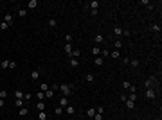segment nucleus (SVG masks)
Segmentation results:
<instances>
[{"label": "nucleus", "mask_w": 162, "mask_h": 120, "mask_svg": "<svg viewBox=\"0 0 162 120\" xmlns=\"http://www.w3.org/2000/svg\"><path fill=\"white\" fill-rule=\"evenodd\" d=\"M58 88H59V91H61V93H63V97H70L72 93H74V84H70V82H63V84H59L58 86Z\"/></svg>", "instance_id": "obj_1"}, {"label": "nucleus", "mask_w": 162, "mask_h": 120, "mask_svg": "<svg viewBox=\"0 0 162 120\" xmlns=\"http://www.w3.org/2000/svg\"><path fill=\"white\" fill-rule=\"evenodd\" d=\"M114 34H115V36H130V32H128V31H124L123 27L115 25V27H114Z\"/></svg>", "instance_id": "obj_2"}, {"label": "nucleus", "mask_w": 162, "mask_h": 120, "mask_svg": "<svg viewBox=\"0 0 162 120\" xmlns=\"http://www.w3.org/2000/svg\"><path fill=\"white\" fill-rule=\"evenodd\" d=\"M155 97H157V93H155L153 88H146V99L148 100H155Z\"/></svg>", "instance_id": "obj_3"}, {"label": "nucleus", "mask_w": 162, "mask_h": 120, "mask_svg": "<svg viewBox=\"0 0 162 120\" xmlns=\"http://www.w3.org/2000/svg\"><path fill=\"white\" fill-rule=\"evenodd\" d=\"M2 22H6V24L11 27L13 24H15V20H13V15H11V13H6V15H4V20H2Z\"/></svg>", "instance_id": "obj_4"}, {"label": "nucleus", "mask_w": 162, "mask_h": 120, "mask_svg": "<svg viewBox=\"0 0 162 120\" xmlns=\"http://www.w3.org/2000/svg\"><path fill=\"white\" fill-rule=\"evenodd\" d=\"M86 7H90L92 11H97V9H99V2H97V0H92L90 4H86Z\"/></svg>", "instance_id": "obj_5"}, {"label": "nucleus", "mask_w": 162, "mask_h": 120, "mask_svg": "<svg viewBox=\"0 0 162 120\" xmlns=\"http://www.w3.org/2000/svg\"><path fill=\"white\" fill-rule=\"evenodd\" d=\"M38 77H40V68H36V70L31 72V79L32 81H38Z\"/></svg>", "instance_id": "obj_6"}, {"label": "nucleus", "mask_w": 162, "mask_h": 120, "mask_svg": "<svg viewBox=\"0 0 162 120\" xmlns=\"http://www.w3.org/2000/svg\"><path fill=\"white\" fill-rule=\"evenodd\" d=\"M59 106H61V108L65 109L68 106V97H61V99H59Z\"/></svg>", "instance_id": "obj_7"}, {"label": "nucleus", "mask_w": 162, "mask_h": 120, "mask_svg": "<svg viewBox=\"0 0 162 120\" xmlns=\"http://www.w3.org/2000/svg\"><path fill=\"white\" fill-rule=\"evenodd\" d=\"M36 109H38V111H45V102L43 100H38V102H36Z\"/></svg>", "instance_id": "obj_8"}, {"label": "nucleus", "mask_w": 162, "mask_h": 120, "mask_svg": "<svg viewBox=\"0 0 162 120\" xmlns=\"http://www.w3.org/2000/svg\"><path fill=\"white\" fill-rule=\"evenodd\" d=\"M103 63H105V59L101 57V56H97V57L94 59V64H95V66H103Z\"/></svg>", "instance_id": "obj_9"}, {"label": "nucleus", "mask_w": 162, "mask_h": 120, "mask_svg": "<svg viewBox=\"0 0 162 120\" xmlns=\"http://www.w3.org/2000/svg\"><path fill=\"white\" fill-rule=\"evenodd\" d=\"M63 50H65V52H67V54H68V56H70V54H72V50H74V48H72V45H70V43H65V47H63Z\"/></svg>", "instance_id": "obj_10"}, {"label": "nucleus", "mask_w": 162, "mask_h": 120, "mask_svg": "<svg viewBox=\"0 0 162 120\" xmlns=\"http://www.w3.org/2000/svg\"><path fill=\"white\" fill-rule=\"evenodd\" d=\"M9 63H11L9 59H4V61L0 63V68H2V70H7V68H9Z\"/></svg>", "instance_id": "obj_11"}, {"label": "nucleus", "mask_w": 162, "mask_h": 120, "mask_svg": "<svg viewBox=\"0 0 162 120\" xmlns=\"http://www.w3.org/2000/svg\"><path fill=\"white\" fill-rule=\"evenodd\" d=\"M65 113L74 115V113H76V108H74V106H67V108H65Z\"/></svg>", "instance_id": "obj_12"}, {"label": "nucleus", "mask_w": 162, "mask_h": 120, "mask_svg": "<svg viewBox=\"0 0 162 120\" xmlns=\"http://www.w3.org/2000/svg\"><path fill=\"white\" fill-rule=\"evenodd\" d=\"M68 63H70V66H72V68H76V66H79V61H77V59H76V57H70V61H68Z\"/></svg>", "instance_id": "obj_13"}, {"label": "nucleus", "mask_w": 162, "mask_h": 120, "mask_svg": "<svg viewBox=\"0 0 162 120\" xmlns=\"http://www.w3.org/2000/svg\"><path fill=\"white\" fill-rule=\"evenodd\" d=\"M27 7H29V9H36V7H38V0H31Z\"/></svg>", "instance_id": "obj_14"}, {"label": "nucleus", "mask_w": 162, "mask_h": 120, "mask_svg": "<svg viewBox=\"0 0 162 120\" xmlns=\"http://www.w3.org/2000/svg\"><path fill=\"white\" fill-rule=\"evenodd\" d=\"M94 40H95V43H103V41H105L103 34H95V36H94Z\"/></svg>", "instance_id": "obj_15"}, {"label": "nucleus", "mask_w": 162, "mask_h": 120, "mask_svg": "<svg viewBox=\"0 0 162 120\" xmlns=\"http://www.w3.org/2000/svg\"><path fill=\"white\" fill-rule=\"evenodd\" d=\"M94 79H95V75H94V73H86V75H85V81H86V82H92Z\"/></svg>", "instance_id": "obj_16"}, {"label": "nucleus", "mask_w": 162, "mask_h": 120, "mask_svg": "<svg viewBox=\"0 0 162 120\" xmlns=\"http://www.w3.org/2000/svg\"><path fill=\"white\" fill-rule=\"evenodd\" d=\"M124 104H126V108H128V109H135V102H132V100H128V99H126V102H124Z\"/></svg>", "instance_id": "obj_17"}, {"label": "nucleus", "mask_w": 162, "mask_h": 120, "mask_svg": "<svg viewBox=\"0 0 162 120\" xmlns=\"http://www.w3.org/2000/svg\"><path fill=\"white\" fill-rule=\"evenodd\" d=\"M18 16H20V18H25V16H27V9H18Z\"/></svg>", "instance_id": "obj_18"}, {"label": "nucleus", "mask_w": 162, "mask_h": 120, "mask_svg": "<svg viewBox=\"0 0 162 120\" xmlns=\"http://www.w3.org/2000/svg\"><path fill=\"white\" fill-rule=\"evenodd\" d=\"M79 56H81V52H79L77 48H74V50H72V54H70V57H76V59L79 57Z\"/></svg>", "instance_id": "obj_19"}, {"label": "nucleus", "mask_w": 162, "mask_h": 120, "mask_svg": "<svg viewBox=\"0 0 162 120\" xmlns=\"http://www.w3.org/2000/svg\"><path fill=\"white\" fill-rule=\"evenodd\" d=\"M110 57H114V59H119V57H121L119 50H114V52H110Z\"/></svg>", "instance_id": "obj_20"}, {"label": "nucleus", "mask_w": 162, "mask_h": 120, "mask_svg": "<svg viewBox=\"0 0 162 120\" xmlns=\"http://www.w3.org/2000/svg\"><path fill=\"white\" fill-rule=\"evenodd\" d=\"M27 113H29V109H27V108H20V111H18V115H20V117H25Z\"/></svg>", "instance_id": "obj_21"}, {"label": "nucleus", "mask_w": 162, "mask_h": 120, "mask_svg": "<svg viewBox=\"0 0 162 120\" xmlns=\"http://www.w3.org/2000/svg\"><path fill=\"white\" fill-rule=\"evenodd\" d=\"M86 115H88L90 118H94V117H95V108H90L88 111H86Z\"/></svg>", "instance_id": "obj_22"}, {"label": "nucleus", "mask_w": 162, "mask_h": 120, "mask_svg": "<svg viewBox=\"0 0 162 120\" xmlns=\"http://www.w3.org/2000/svg\"><path fill=\"white\" fill-rule=\"evenodd\" d=\"M38 120H47V113H45V111H40V113H38Z\"/></svg>", "instance_id": "obj_23"}, {"label": "nucleus", "mask_w": 162, "mask_h": 120, "mask_svg": "<svg viewBox=\"0 0 162 120\" xmlns=\"http://www.w3.org/2000/svg\"><path fill=\"white\" fill-rule=\"evenodd\" d=\"M49 25L52 27V29H56V27H58V22L54 20V18H50V20H49Z\"/></svg>", "instance_id": "obj_24"}, {"label": "nucleus", "mask_w": 162, "mask_h": 120, "mask_svg": "<svg viewBox=\"0 0 162 120\" xmlns=\"http://www.w3.org/2000/svg\"><path fill=\"white\" fill-rule=\"evenodd\" d=\"M15 106H18V108H24V99H16V100H15Z\"/></svg>", "instance_id": "obj_25"}, {"label": "nucleus", "mask_w": 162, "mask_h": 120, "mask_svg": "<svg viewBox=\"0 0 162 120\" xmlns=\"http://www.w3.org/2000/svg\"><path fill=\"white\" fill-rule=\"evenodd\" d=\"M130 64H132L133 68H137L139 64H141V61H139V59H132V61H130Z\"/></svg>", "instance_id": "obj_26"}, {"label": "nucleus", "mask_w": 162, "mask_h": 120, "mask_svg": "<svg viewBox=\"0 0 162 120\" xmlns=\"http://www.w3.org/2000/svg\"><path fill=\"white\" fill-rule=\"evenodd\" d=\"M92 54H94V56L97 57V56L101 54V48H99V47H94V48H92Z\"/></svg>", "instance_id": "obj_27"}, {"label": "nucleus", "mask_w": 162, "mask_h": 120, "mask_svg": "<svg viewBox=\"0 0 162 120\" xmlns=\"http://www.w3.org/2000/svg\"><path fill=\"white\" fill-rule=\"evenodd\" d=\"M45 97H47V99H52V97H54V91H52V90L49 88L47 91H45Z\"/></svg>", "instance_id": "obj_28"}, {"label": "nucleus", "mask_w": 162, "mask_h": 120, "mask_svg": "<svg viewBox=\"0 0 162 120\" xmlns=\"http://www.w3.org/2000/svg\"><path fill=\"white\" fill-rule=\"evenodd\" d=\"M49 88H50V86L47 84V82H41V86H40V90H41V91H47Z\"/></svg>", "instance_id": "obj_29"}, {"label": "nucleus", "mask_w": 162, "mask_h": 120, "mask_svg": "<svg viewBox=\"0 0 162 120\" xmlns=\"http://www.w3.org/2000/svg\"><path fill=\"white\" fill-rule=\"evenodd\" d=\"M24 91H20V90H18V91H15V97H16V99H24Z\"/></svg>", "instance_id": "obj_30"}, {"label": "nucleus", "mask_w": 162, "mask_h": 120, "mask_svg": "<svg viewBox=\"0 0 162 120\" xmlns=\"http://www.w3.org/2000/svg\"><path fill=\"white\" fill-rule=\"evenodd\" d=\"M7 29H9V25L6 22H0V31H7Z\"/></svg>", "instance_id": "obj_31"}, {"label": "nucleus", "mask_w": 162, "mask_h": 120, "mask_svg": "<svg viewBox=\"0 0 162 120\" xmlns=\"http://www.w3.org/2000/svg\"><path fill=\"white\" fill-rule=\"evenodd\" d=\"M43 97H45V91H38V93H36V99L38 100H43Z\"/></svg>", "instance_id": "obj_32"}, {"label": "nucleus", "mask_w": 162, "mask_h": 120, "mask_svg": "<svg viewBox=\"0 0 162 120\" xmlns=\"http://www.w3.org/2000/svg\"><path fill=\"white\" fill-rule=\"evenodd\" d=\"M151 31H155V32H160V25H159V24H153V25H151Z\"/></svg>", "instance_id": "obj_33"}, {"label": "nucleus", "mask_w": 162, "mask_h": 120, "mask_svg": "<svg viewBox=\"0 0 162 120\" xmlns=\"http://www.w3.org/2000/svg\"><path fill=\"white\" fill-rule=\"evenodd\" d=\"M128 100H132V102H135V100H137V93H130Z\"/></svg>", "instance_id": "obj_34"}, {"label": "nucleus", "mask_w": 162, "mask_h": 120, "mask_svg": "<svg viewBox=\"0 0 162 120\" xmlns=\"http://www.w3.org/2000/svg\"><path fill=\"white\" fill-rule=\"evenodd\" d=\"M54 113H56V115H58V117H59V115H61V113H63V108H61V106H58V108H56V109H54Z\"/></svg>", "instance_id": "obj_35"}, {"label": "nucleus", "mask_w": 162, "mask_h": 120, "mask_svg": "<svg viewBox=\"0 0 162 120\" xmlns=\"http://www.w3.org/2000/svg\"><path fill=\"white\" fill-rule=\"evenodd\" d=\"M95 111L103 115V113H105V106H97V108H95Z\"/></svg>", "instance_id": "obj_36"}, {"label": "nucleus", "mask_w": 162, "mask_h": 120, "mask_svg": "<svg viewBox=\"0 0 162 120\" xmlns=\"http://www.w3.org/2000/svg\"><path fill=\"white\" fill-rule=\"evenodd\" d=\"M119 48H123V41H115V50H119Z\"/></svg>", "instance_id": "obj_37"}, {"label": "nucleus", "mask_w": 162, "mask_h": 120, "mask_svg": "<svg viewBox=\"0 0 162 120\" xmlns=\"http://www.w3.org/2000/svg\"><path fill=\"white\" fill-rule=\"evenodd\" d=\"M130 93H137V88H135V84H130Z\"/></svg>", "instance_id": "obj_38"}, {"label": "nucleus", "mask_w": 162, "mask_h": 120, "mask_svg": "<svg viewBox=\"0 0 162 120\" xmlns=\"http://www.w3.org/2000/svg\"><path fill=\"white\" fill-rule=\"evenodd\" d=\"M123 88H124V90L130 88V81H123Z\"/></svg>", "instance_id": "obj_39"}, {"label": "nucleus", "mask_w": 162, "mask_h": 120, "mask_svg": "<svg viewBox=\"0 0 162 120\" xmlns=\"http://www.w3.org/2000/svg\"><path fill=\"white\" fill-rule=\"evenodd\" d=\"M94 120H103V115H101V113H97V111H95V117H94Z\"/></svg>", "instance_id": "obj_40"}, {"label": "nucleus", "mask_w": 162, "mask_h": 120, "mask_svg": "<svg viewBox=\"0 0 162 120\" xmlns=\"http://www.w3.org/2000/svg\"><path fill=\"white\" fill-rule=\"evenodd\" d=\"M65 40H67V43H72V34H67V36H65Z\"/></svg>", "instance_id": "obj_41"}, {"label": "nucleus", "mask_w": 162, "mask_h": 120, "mask_svg": "<svg viewBox=\"0 0 162 120\" xmlns=\"http://www.w3.org/2000/svg\"><path fill=\"white\" fill-rule=\"evenodd\" d=\"M103 56H105V57L110 56V50H108V48H103Z\"/></svg>", "instance_id": "obj_42"}, {"label": "nucleus", "mask_w": 162, "mask_h": 120, "mask_svg": "<svg viewBox=\"0 0 162 120\" xmlns=\"http://www.w3.org/2000/svg\"><path fill=\"white\" fill-rule=\"evenodd\" d=\"M15 68H16V63L11 61V63H9V70H15Z\"/></svg>", "instance_id": "obj_43"}, {"label": "nucleus", "mask_w": 162, "mask_h": 120, "mask_svg": "<svg viewBox=\"0 0 162 120\" xmlns=\"http://www.w3.org/2000/svg\"><path fill=\"white\" fill-rule=\"evenodd\" d=\"M6 97H7V91L2 90V91H0V99H6Z\"/></svg>", "instance_id": "obj_44"}, {"label": "nucleus", "mask_w": 162, "mask_h": 120, "mask_svg": "<svg viewBox=\"0 0 162 120\" xmlns=\"http://www.w3.org/2000/svg\"><path fill=\"white\" fill-rule=\"evenodd\" d=\"M126 99H128V95L126 93H121V100H123V102H126Z\"/></svg>", "instance_id": "obj_45"}, {"label": "nucleus", "mask_w": 162, "mask_h": 120, "mask_svg": "<svg viewBox=\"0 0 162 120\" xmlns=\"http://www.w3.org/2000/svg\"><path fill=\"white\" fill-rule=\"evenodd\" d=\"M31 97H32L31 93H25V95H24V100H31Z\"/></svg>", "instance_id": "obj_46"}, {"label": "nucleus", "mask_w": 162, "mask_h": 120, "mask_svg": "<svg viewBox=\"0 0 162 120\" xmlns=\"http://www.w3.org/2000/svg\"><path fill=\"white\" fill-rule=\"evenodd\" d=\"M6 106V102H4V99H0V108H4Z\"/></svg>", "instance_id": "obj_47"}, {"label": "nucleus", "mask_w": 162, "mask_h": 120, "mask_svg": "<svg viewBox=\"0 0 162 120\" xmlns=\"http://www.w3.org/2000/svg\"><path fill=\"white\" fill-rule=\"evenodd\" d=\"M47 120H49V118H47Z\"/></svg>", "instance_id": "obj_48"}]
</instances>
